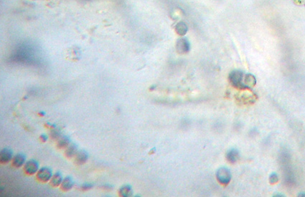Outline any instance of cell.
<instances>
[{
	"label": "cell",
	"instance_id": "cell-1",
	"mask_svg": "<svg viewBox=\"0 0 305 197\" xmlns=\"http://www.w3.org/2000/svg\"><path fill=\"white\" fill-rule=\"evenodd\" d=\"M244 77L241 70H233L229 75V80L233 86L240 90H248L244 83Z\"/></svg>",
	"mask_w": 305,
	"mask_h": 197
},
{
	"label": "cell",
	"instance_id": "cell-2",
	"mask_svg": "<svg viewBox=\"0 0 305 197\" xmlns=\"http://www.w3.org/2000/svg\"><path fill=\"white\" fill-rule=\"evenodd\" d=\"M53 176L52 171L48 167H42L40 168L36 173V178L41 183L50 182Z\"/></svg>",
	"mask_w": 305,
	"mask_h": 197
},
{
	"label": "cell",
	"instance_id": "cell-3",
	"mask_svg": "<svg viewBox=\"0 0 305 197\" xmlns=\"http://www.w3.org/2000/svg\"><path fill=\"white\" fill-rule=\"evenodd\" d=\"M216 177L220 183L228 184L231 179V172L228 168H220L216 173Z\"/></svg>",
	"mask_w": 305,
	"mask_h": 197
},
{
	"label": "cell",
	"instance_id": "cell-4",
	"mask_svg": "<svg viewBox=\"0 0 305 197\" xmlns=\"http://www.w3.org/2000/svg\"><path fill=\"white\" fill-rule=\"evenodd\" d=\"M38 170H39V164L35 160L31 159L25 164L24 171L28 176H32L35 174Z\"/></svg>",
	"mask_w": 305,
	"mask_h": 197
},
{
	"label": "cell",
	"instance_id": "cell-5",
	"mask_svg": "<svg viewBox=\"0 0 305 197\" xmlns=\"http://www.w3.org/2000/svg\"><path fill=\"white\" fill-rule=\"evenodd\" d=\"M176 50L179 54L186 53L190 50V43L186 38H180L176 43Z\"/></svg>",
	"mask_w": 305,
	"mask_h": 197
},
{
	"label": "cell",
	"instance_id": "cell-6",
	"mask_svg": "<svg viewBox=\"0 0 305 197\" xmlns=\"http://www.w3.org/2000/svg\"><path fill=\"white\" fill-rule=\"evenodd\" d=\"M88 159V154L85 150H80L74 157V162L77 166L83 165Z\"/></svg>",
	"mask_w": 305,
	"mask_h": 197
},
{
	"label": "cell",
	"instance_id": "cell-7",
	"mask_svg": "<svg viewBox=\"0 0 305 197\" xmlns=\"http://www.w3.org/2000/svg\"><path fill=\"white\" fill-rule=\"evenodd\" d=\"M13 157V152L9 148H4L1 150L0 154V162L2 164H6L10 162Z\"/></svg>",
	"mask_w": 305,
	"mask_h": 197
},
{
	"label": "cell",
	"instance_id": "cell-8",
	"mask_svg": "<svg viewBox=\"0 0 305 197\" xmlns=\"http://www.w3.org/2000/svg\"><path fill=\"white\" fill-rule=\"evenodd\" d=\"M26 163V156L23 154H18L12 158V164L15 168H20Z\"/></svg>",
	"mask_w": 305,
	"mask_h": 197
},
{
	"label": "cell",
	"instance_id": "cell-9",
	"mask_svg": "<svg viewBox=\"0 0 305 197\" xmlns=\"http://www.w3.org/2000/svg\"><path fill=\"white\" fill-rule=\"evenodd\" d=\"M78 151V145L75 143H70V145L66 148L65 156H66V158H68V159H71V158H74V157L76 156Z\"/></svg>",
	"mask_w": 305,
	"mask_h": 197
},
{
	"label": "cell",
	"instance_id": "cell-10",
	"mask_svg": "<svg viewBox=\"0 0 305 197\" xmlns=\"http://www.w3.org/2000/svg\"><path fill=\"white\" fill-rule=\"evenodd\" d=\"M74 182L70 176H66L64 178L60 185V189L63 192H68L73 187Z\"/></svg>",
	"mask_w": 305,
	"mask_h": 197
},
{
	"label": "cell",
	"instance_id": "cell-11",
	"mask_svg": "<svg viewBox=\"0 0 305 197\" xmlns=\"http://www.w3.org/2000/svg\"><path fill=\"white\" fill-rule=\"evenodd\" d=\"M63 176L60 172H57L55 174L53 175L50 181V184L53 187H58L59 186L61 185L62 181H63Z\"/></svg>",
	"mask_w": 305,
	"mask_h": 197
},
{
	"label": "cell",
	"instance_id": "cell-12",
	"mask_svg": "<svg viewBox=\"0 0 305 197\" xmlns=\"http://www.w3.org/2000/svg\"><path fill=\"white\" fill-rule=\"evenodd\" d=\"M70 140L68 136H61L57 141L56 146L58 149H66L70 145Z\"/></svg>",
	"mask_w": 305,
	"mask_h": 197
},
{
	"label": "cell",
	"instance_id": "cell-13",
	"mask_svg": "<svg viewBox=\"0 0 305 197\" xmlns=\"http://www.w3.org/2000/svg\"><path fill=\"white\" fill-rule=\"evenodd\" d=\"M244 83L248 89L253 87L256 83V77L251 74H246L244 77Z\"/></svg>",
	"mask_w": 305,
	"mask_h": 197
},
{
	"label": "cell",
	"instance_id": "cell-14",
	"mask_svg": "<svg viewBox=\"0 0 305 197\" xmlns=\"http://www.w3.org/2000/svg\"><path fill=\"white\" fill-rule=\"evenodd\" d=\"M188 26L186 25L185 22H179V23L176 24L175 26V31H176L177 33L180 36H183V35H186L187 32H188Z\"/></svg>",
	"mask_w": 305,
	"mask_h": 197
},
{
	"label": "cell",
	"instance_id": "cell-15",
	"mask_svg": "<svg viewBox=\"0 0 305 197\" xmlns=\"http://www.w3.org/2000/svg\"><path fill=\"white\" fill-rule=\"evenodd\" d=\"M239 158V153L236 149H231L227 154V159L231 163H235Z\"/></svg>",
	"mask_w": 305,
	"mask_h": 197
},
{
	"label": "cell",
	"instance_id": "cell-16",
	"mask_svg": "<svg viewBox=\"0 0 305 197\" xmlns=\"http://www.w3.org/2000/svg\"><path fill=\"white\" fill-rule=\"evenodd\" d=\"M119 194L121 196L124 197H129L132 196L133 194V191H132V187L129 185H125L122 186L119 189Z\"/></svg>",
	"mask_w": 305,
	"mask_h": 197
},
{
	"label": "cell",
	"instance_id": "cell-17",
	"mask_svg": "<svg viewBox=\"0 0 305 197\" xmlns=\"http://www.w3.org/2000/svg\"><path fill=\"white\" fill-rule=\"evenodd\" d=\"M50 138L53 141H57L60 137H61V132H60V129L57 128H54L50 132Z\"/></svg>",
	"mask_w": 305,
	"mask_h": 197
},
{
	"label": "cell",
	"instance_id": "cell-18",
	"mask_svg": "<svg viewBox=\"0 0 305 197\" xmlns=\"http://www.w3.org/2000/svg\"><path fill=\"white\" fill-rule=\"evenodd\" d=\"M278 176L276 173H272V175L270 176V179H269V182H270L271 183H272V184H274V183H276V182L278 181Z\"/></svg>",
	"mask_w": 305,
	"mask_h": 197
},
{
	"label": "cell",
	"instance_id": "cell-19",
	"mask_svg": "<svg viewBox=\"0 0 305 197\" xmlns=\"http://www.w3.org/2000/svg\"><path fill=\"white\" fill-rule=\"evenodd\" d=\"M93 187V185L91 183H83L82 186H81V189L83 191H88Z\"/></svg>",
	"mask_w": 305,
	"mask_h": 197
},
{
	"label": "cell",
	"instance_id": "cell-20",
	"mask_svg": "<svg viewBox=\"0 0 305 197\" xmlns=\"http://www.w3.org/2000/svg\"><path fill=\"white\" fill-rule=\"evenodd\" d=\"M294 4L297 6H302L305 4V0H293Z\"/></svg>",
	"mask_w": 305,
	"mask_h": 197
},
{
	"label": "cell",
	"instance_id": "cell-21",
	"mask_svg": "<svg viewBox=\"0 0 305 197\" xmlns=\"http://www.w3.org/2000/svg\"><path fill=\"white\" fill-rule=\"evenodd\" d=\"M40 141H42L43 143L46 142V141H48V136H47V135H45V134H42L40 136Z\"/></svg>",
	"mask_w": 305,
	"mask_h": 197
},
{
	"label": "cell",
	"instance_id": "cell-22",
	"mask_svg": "<svg viewBox=\"0 0 305 197\" xmlns=\"http://www.w3.org/2000/svg\"><path fill=\"white\" fill-rule=\"evenodd\" d=\"M112 187H113V186H111V185H109V184H105V185H103V186H102L103 189H106V190H109V189H111Z\"/></svg>",
	"mask_w": 305,
	"mask_h": 197
},
{
	"label": "cell",
	"instance_id": "cell-23",
	"mask_svg": "<svg viewBox=\"0 0 305 197\" xmlns=\"http://www.w3.org/2000/svg\"><path fill=\"white\" fill-rule=\"evenodd\" d=\"M40 115H42V116H44L45 115V113L43 112V111H41V112L39 113Z\"/></svg>",
	"mask_w": 305,
	"mask_h": 197
},
{
	"label": "cell",
	"instance_id": "cell-24",
	"mask_svg": "<svg viewBox=\"0 0 305 197\" xmlns=\"http://www.w3.org/2000/svg\"><path fill=\"white\" fill-rule=\"evenodd\" d=\"M304 5H305V4H304Z\"/></svg>",
	"mask_w": 305,
	"mask_h": 197
}]
</instances>
